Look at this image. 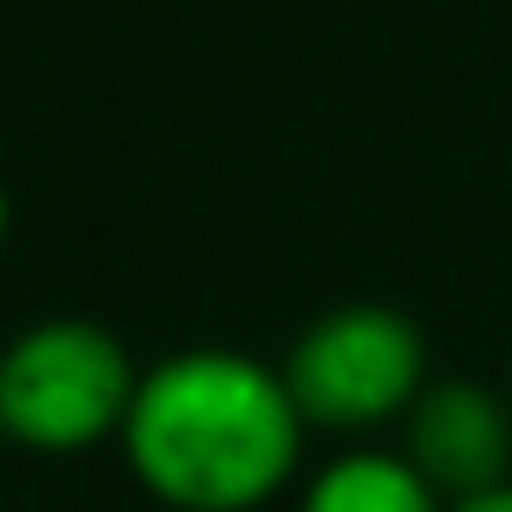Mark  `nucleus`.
Wrapping results in <instances>:
<instances>
[{
	"mask_svg": "<svg viewBox=\"0 0 512 512\" xmlns=\"http://www.w3.org/2000/svg\"><path fill=\"white\" fill-rule=\"evenodd\" d=\"M120 442L162 505L253 512L288 484L302 456V414L274 365L197 344L141 372Z\"/></svg>",
	"mask_w": 512,
	"mask_h": 512,
	"instance_id": "f257e3e1",
	"label": "nucleus"
},
{
	"mask_svg": "<svg viewBox=\"0 0 512 512\" xmlns=\"http://www.w3.org/2000/svg\"><path fill=\"white\" fill-rule=\"evenodd\" d=\"M141 365L92 316H43L0 351V435L22 449L78 456L127 428Z\"/></svg>",
	"mask_w": 512,
	"mask_h": 512,
	"instance_id": "f03ea898",
	"label": "nucleus"
},
{
	"mask_svg": "<svg viewBox=\"0 0 512 512\" xmlns=\"http://www.w3.org/2000/svg\"><path fill=\"white\" fill-rule=\"evenodd\" d=\"M281 379H288V400L302 421L372 428V421L414 407V393L428 386V344L407 309L344 302V309H323L316 323H302Z\"/></svg>",
	"mask_w": 512,
	"mask_h": 512,
	"instance_id": "7ed1b4c3",
	"label": "nucleus"
},
{
	"mask_svg": "<svg viewBox=\"0 0 512 512\" xmlns=\"http://www.w3.org/2000/svg\"><path fill=\"white\" fill-rule=\"evenodd\" d=\"M407 463L435 484V498L463 505L484 498L512 463V400H498L484 379H428L407 407Z\"/></svg>",
	"mask_w": 512,
	"mask_h": 512,
	"instance_id": "20e7f679",
	"label": "nucleus"
},
{
	"mask_svg": "<svg viewBox=\"0 0 512 512\" xmlns=\"http://www.w3.org/2000/svg\"><path fill=\"white\" fill-rule=\"evenodd\" d=\"M302 512H449L435 498V484L386 449H351L337 463H323L302 491Z\"/></svg>",
	"mask_w": 512,
	"mask_h": 512,
	"instance_id": "39448f33",
	"label": "nucleus"
},
{
	"mask_svg": "<svg viewBox=\"0 0 512 512\" xmlns=\"http://www.w3.org/2000/svg\"><path fill=\"white\" fill-rule=\"evenodd\" d=\"M449 512H512V484H498V491H484V498H463V505H449Z\"/></svg>",
	"mask_w": 512,
	"mask_h": 512,
	"instance_id": "423d86ee",
	"label": "nucleus"
},
{
	"mask_svg": "<svg viewBox=\"0 0 512 512\" xmlns=\"http://www.w3.org/2000/svg\"><path fill=\"white\" fill-rule=\"evenodd\" d=\"M0 246H8V190H0Z\"/></svg>",
	"mask_w": 512,
	"mask_h": 512,
	"instance_id": "0eeeda50",
	"label": "nucleus"
},
{
	"mask_svg": "<svg viewBox=\"0 0 512 512\" xmlns=\"http://www.w3.org/2000/svg\"><path fill=\"white\" fill-rule=\"evenodd\" d=\"M0 449H8V435H0Z\"/></svg>",
	"mask_w": 512,
	"mask_h": 512,
	"instance_id": "6e6552de",
	"label": "nucleus"
}]
</instances>
